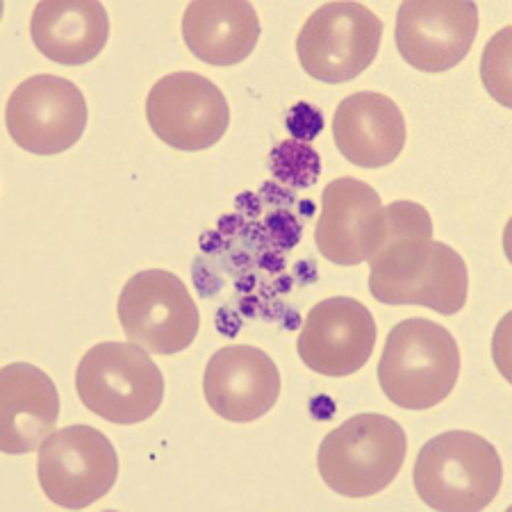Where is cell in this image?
<instances>
[{
	"mask_svg": "<svg viewBox=\"0 0 512 512\" xmlns=\"http://www.w3.org/2000/svg\"><path fill=\"white\" fill-rule=\"evenodd\" d=\"M483 82L499 103L510 105V28H503L483 53Z\"/></svg>",
	"mask_w": 512,
	"mask_h": 512,
	"instance_id": "ffe728a7",
	"label": "cell"
},
{
	"mask_svg": "<svg viewBox=\"0 0 512 512\" xmlns=\"http://www.w3.org/2000/svg\"><path fill=\"white\" fill-rule=\"evenodd\" d=\"M385 235L381 196L358 178H335L321 194V214L315 230L319 253L340 267L367 262Z\"/></svg>",
	"mask_w": 512,
	"mask_h": 512,
	"instance_id": "4fadbf2b",
	"label": "cell"
},
{
	"mask_svg": "<svg viewBox=\"0 0 512 512\" xmlns=\"http://www.w3.org/2000/svg\"><path fill=\"white\" fill-rule=\"evenodd\" d=\"M76 390L89 412L117 426H132L158 412L164 378L151 353L130 342H101L82 355Z\"/></svg>",
	"mask_w": 512,
	"mask_h": 512,
	"instance_id": "5b68a950",
	"label": "cell"
},
{
	"mask_svg": "<svg viewBox=\"0 0 512 512\" xmlns=\"http://www.w3.org/2000/svg\"><path fill=\"white\" fill-rule=\"evenodd\" d=\"M406 431L392 417L365 412L321 440L319 476L335 494L367 499L383 492L406 462Z\"/></svg>",
	"mask_w": 512,
	"mask_h": 512,
	"instance_id": "277c9868",
	"label": "cell"
},
{
	"mask_svg": "<svg viewBox=\"0 0 512 512\" xmlns=\"http://www.w3.org/2000/svg\"><path fill=\"white\" fill-rule=\"evenodd\" d=\"M87 117L85 94L76 82L51 73L23 80L5 107L12 142L35 155H57L76 146Z\"/></svg>",
	"mask_w": 512,
	"mask_h": 512,
	"instance_id": "9c48e42d",
	"label": "cell"
},
{
	"mask_svg": "<svg viewBox=\"0 0 512 512\" xmlns=\"http://www.w3.org/2000/svg\"><path fill=\"white\" fill-rule=\"evenodd\" d=\"M30 37L51 62L80 66L101 55L110 37V19L96 0H46L32 10Z\"/></svg>",
	"mask_w": 512,
	"mask_h": 512,
	"instance_id": "e0dca14e",
	"label": "cell"
},
{
	"mask_svg": "<svg viewBox=\"0 0 512 512\" xmlns=\"http://www.w3.org/2000/svg\"><path fill=\"white\" fill-rule=\"evenodd\" d=\"M119 321L130 344L153 355H176L192 346L201 326L183 280L164 269H146L121 289Z\"/></svg>",
	"mask_w": 512,
	"mask_h": 512,
	"instance_id": "52a82bcc",
	"label": "cell"
},
{
	"mask_svg": "<svg viewBox=\"0 0 512 512\" xmlns=\"http://www.w3.org/2000/svg\"><path fill=\"white\" fill-rule=\"evenodd\" d=\"M285 126L296 142H312L324 130V114L312 103H296L285 114Z\"/></svg>",
	"mask_w": 512,
	"mask_h": 512,
	"instance_id": "44dd1931",
	"label": "cell"
},
{
	"mask_svg": "<svg viewBox=\"0 0 512 512\" xmlns=\"http://www.w3.org/2000/svg\"><path fill=\"white\" fill-rule=\"evenodd\" d=\"M37 476L41 490L55 506L87 508L101 501L117 483V449L92 426L60 428L39 447Z\"/></svg>",
	"mask_w": 512,
	"mask_h": 512,
	"instance_id": "ba28073f",
	"label": "cell"
},
{
	"mask_svg": "<svg viewBox=\"0 0 512 512\" xmlns=\"http://www.w3.org/2000/svg\"><path fill=\"white\" fill-rule=\"evenodd\" d=\"M369 262V292L385 305H424L456 315L467 303V264L451 246L435 242L426 208L396 201L385 208V235Z\"/></svg>",
	"mask_w": 512,
	"mask_h": 512,
	"instance_id": "6da1fadb",
	"label": "cell"
},
{
	"mask_svg": "<svg viewBox=\"0 0 512 512\" xmlns=\"http://www.w3.org/2000/svg\"><path fill=\"white\" fill-rule=\"evenodd\" d=\"M460 376L456 337L431 319L399 321L387 335L378 383L394 406L431 410L453 392Z\"/></svg>",
	"mask_w": 512,
	"mask_h": 512,
	"instance_id": "7a4b0ae2",
	"label": "cell"
},
{
	"mask_svg": "<svg viewBox=\"0 0 512 512\" xmlns=\"http://www.w3.org/2000/svg\"><path fill=\"white\" fill-rule=\"evenodd\" d=\"M383 21L360 3H326L296 37L303 71L319 82H349L367 71L381 48Z\"/></svg>",
	"mask_w": 512,
	"mask_h": 512,
	"instance_id": "8992f818",
	"label": "cell"
},
{
	"mask_svg": "<svg viewBox=\"0 0 512 512\" xmlns=\"http://www.w3.org/2000/svg\"><path fill=\"white\" fill-rule=\"evenodd\" d=\"M269 171L276 183L287 189H308L315 187L321 176L319 153L305 142L285 139L276 144L269 153Z\"/></svg>",
	"mask_w": 512,
	"mask_h": 512,
	"instance_id": "d6986e66",
	"label": "cell"
},
{
	"mask_svg": "<svg viewBox=\"0 0 512 512\" xmlns=\"http://www.w3.org/2000/svg\"><path fill=\"white\" fill-rule=\"evenodd\" d=\"M203 392L208 406L233 424H249L276 406L280 371L269 353L253 344H230L205 367Z\"/></svg>",
	"mask_w": 512,
	"mask_h": 512,
	"instance_id": "5bb4252c",
	"label": "cell"
},
{
	"mask_svg": "<svg viewBox=\"0 0 512 512\" xmlns=\"http://www.w3.org/2000/svg\"><path fill=\"white\" fill-rule=\"evenodd\" d=\"M148 126L176 151H205L226 135L230 107L221 89L196 71H173L146 96Z\"/></svg>",
	"mask_w": 512,
	"mask_h": 512,
	"instance_id": "30bf717a",
	"label": "cell"
},
{
	"mask_svg": "<svg viewBox=\"0 0 512 512\" xmlns=\"http://www.w3.org/2000/svg\"><path fill=\"white\" fill-rule=\"evenodd\" d=\"M376 346V321L365 303L330 296L312 305L296 351L305 367L321 376H351L367 365Z\"/></svg>",
	"mask_w": 512,
	"mask_h": 512,
	"instance_id": "7c38bea8",
	"label": "cell"
},
{
	"mask_svg": "<svg viewBox=\"0 0 512 512\" xmlns=\"http://www.w3.org/2000/svg\"><path fill=\"white\" fill-rule=\"evenodd\" d=\"M60 417L55 383L30 362H12L0 374V449L10 456L37 451Z\"/></svg>",
	"mask_w": 512,
	"mask_h": 512,
	"instance_id": "2e32d148",
	"label": "cell"
},
{
	"mask_svg": "<svg viewBox=\"0 0 512 512\" xmlns=\"http://www.w3.org/2000/svg\"><path fill=\"white\" fill-rule=\"evenodd\" d=\"M478 32V7L469 0H410L396 12V48L426 73L449 71L465 60Z\"/></svg>",
	"mask_w": 512,
	"mask_h": 512,
	"instance_id": "8fae6325",
	"label": "cell"
},
{
	"mask_svg": "<svg viewBox=\"0 0 512 512\" xmlns=\"http://www.w3.org/2000/svg\"><path fill=\"white\" fill-rule=\"evenodd\" d=\"M333 137L344 160L360 169H381L399 158L406 146V119L392 98L358 92L337 105Z\"/></svg>",
	"mask_w": 512,
	"mask_h": 512,
	"instance_id": "9a60e30c",
	"label": "cell"
},
{
	"mask_svg": "<svg viewBox=\"0 0 512 512\" xmlns=\"http://www.w3.org/2000/svg\"><path fill=\"white\" fill-rule=\"evenodd\" d=\"M180 32L194 57L212 66H233L253 53L260 16L242 0H196L185 10Z\"/></svg>",
	"mask_w": 512,
	"mask_h": 512,
	"instance_id": "ac0fdd59",
	"label": "cell"
},
{
	"mask_svg": "<svg viewBox=\"0 0 512 512\" xmlns=\"http://www.w3.org/2000/svg\"><path fill=\"white\" fill-rule=\"evenodd\" d=\"M412 481L426 506L440 512H476L497 499L503 483L501 456L483 435L447 431L419 451Z\"/></svg>",
	"mask_w": 512,
	"mask_h": 512,
	"instance_id": "3957f363",
	"label": "cell"
}]
</instances>
